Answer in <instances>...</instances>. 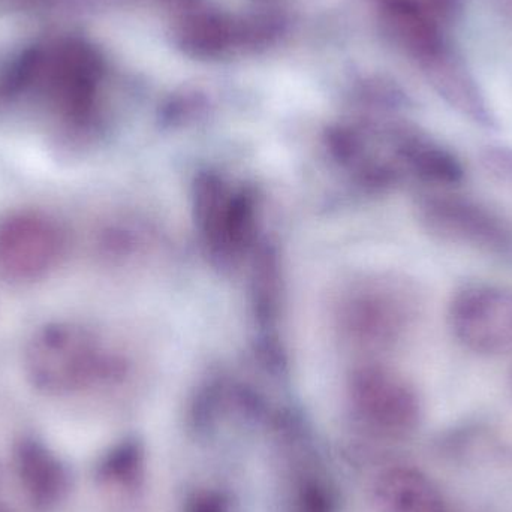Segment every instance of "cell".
I'll return each mask as SVG.
<instances>
[{"label":"cell","mask_w":512,"mask_h":512,"mask_svg":"<svg viewBox=\"0 0 512 512\" xmlns=\"http://www.w3.org/2000/svg\"><path fill=\"white\" fill-rule=\"evenodd\" d=\"M185 512H233L227 493L216 489H200L188 496Z\"/></svg>","instance_id":"obj_11"},{"label":"cell","mask_w":512,"mask_h":512,"mask_svg":"<svg viewBox=\"0 0 512 512\" xmlns=\"http://www.w3.org/2000/svg\"><path fill=\"white\" fill-rule=\"evenodd\" d=\"M146 469V450L138 439L129 438L111 447L96 466L99 483L113 489L132 490L141 483Z\"/></svg>","instance_id":"obj_8"},{"label":"cell","mask_w":512,"mask_h":512,"mask_svg":"<svg viewBox=\"0 0 512 512\" xmlns=\"http://www.w3.org/2000/svg\"><path fill=\"white\" fill-rule=\"evenodd\" d=\"M15 471L24 495L35 510H56L71 492L66 463L39 439L26 436L14 448Z\"/></svg>","instance_id":"obj_6"},{"label":"cell","mask_w":512,"mask_h":512,"mask_svg":"<svg viewBox=\"0 0 512 512\" xmlns=\"http://www.w3.org/2000/svg\"><path fill=\"white\" fill-rule=\"evenodd\" d=\"M291 512H334L333 495L318 477L306 475L295 487Z\"/></svg>","instance_id":"obj_10"},{"label":"cell","mask_w":512,"mask_h":512,"mask_svg":"<svg viewBox=\"0 0 512 512\" xmlns=\"http://www.w3.org/2000/svg\"><path fill=\"white\" fill-rule=\"evenodd\" d=\"M421 216L439 239L484 251H505L511 234L501 218L487 207L459 195H430L421 204Z\"/></svg>","instance_id":"obj_4"},{"label":"cell","mask_w":512,"mask_h":512,"mask_svg":"<svg viewBox=\"0 0 512 512\" xmlns=\"http://www.w3.org/2000/svg\"><path fill=\"white\" fill-rule=\"evenodd\" d=\"M27 378L36 390L66 396L116 381L122 367L86 328L54 322L39 328L26 348Z\"/></svg>","instance_id":"obj_1"},{"label":"cell","mask_w":512,"mask_h":512,"mask_svg":"<svg viewBox=\"0 0 512 512\" xmlns=\"http://www.w3.org/2000/svg\"><path fill=\"white\" fill-rule=\"evenodd\" d=\"M448 321L457 342L478 355L512 352V289L471 285L457 292Z\"/></svg>","instance_id":"obj_3"},{"label":"cell","mask_w":512,"mask_h":512,"mask_svg":"<svg viewBox=\"0 0 512 512\" xmlns=\"http://www.w3.org/2000/svg\"><path fill=\"white\" fill-rule=\"evenodd\" d=\"M373 502L378 512H448L432 480L412 466H391L376 477Z\"/></svg>","instance_id":"obj_7"},{"label":"cell","mask_w":512,"mask_h":512,"mask_svg":"<svg viewBox=\"0 0 512 512\" xmlns=\"http://www.w3.org/2000/svg\"><path fill=\"white\" fill-rule=\"evenodd\" d=\"M354 405L367 426L391 438H402L417 429L421 403L417 391L400 376L373 370L354 385Z\"/></svg>","instance_id":"obj_5"},{"label":"cell","mask_w":512,"mask_h":512,"mask_svg":"<svg viewBox=\"0 0 512 512\" xmlns=\"http://www.w3.org/2000/svg\"><path fill=\"white\" fill-rule=\"evenodd\" d=\"M0 512H12L9 510L8 507H5V505L0 504Z\"/></svg>","instance_id":"obj_12"},{"label":"cell","mask_w":512,"mask_h":512,"mask_svg":"<svg viewBox=\"0 0 512 512\" xmlns=\"http://www.w3.org/2000/svg\"><path fill=\"white\" fill-rule=\"evenodd\" d=\"M65 248V231L44 213L15 212L0 219V277L8 282L44 279Z\"/></svg>","instance_id":"obj_2"},{"label":"cell","mask_w":512,"mask_h":512,"mask_svg":"<svg viewBox=\"0 0 512 512\" xmlns=\"http://www.w3.org/2000/svg\"><path fill=\"white\" fill-rule=\"evenodd\" d=\"M402 156L420 179L432 185L454 186L465 176L457 156L438 144L412 143Z\"/></svg>","instance_id":"obj_9"}]
</instances>
